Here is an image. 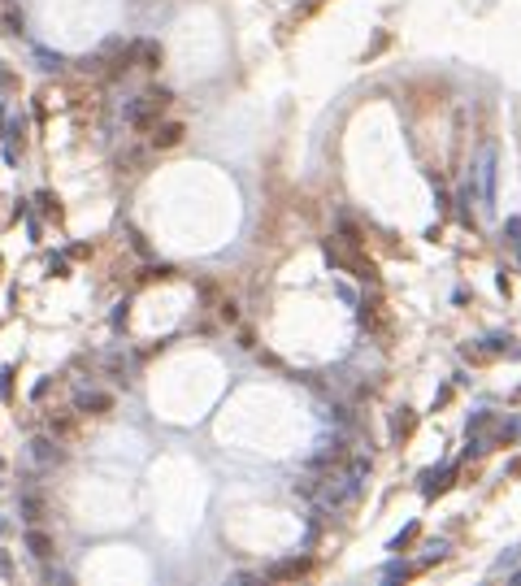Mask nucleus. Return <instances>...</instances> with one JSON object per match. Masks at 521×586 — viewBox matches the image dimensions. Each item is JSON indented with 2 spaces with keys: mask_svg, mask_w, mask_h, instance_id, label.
I'll use <instances>...</instances> for the list:
<instances>
[{
  "mask_svg": "<svg viewBox=\"0 0 521 586\" xmlns=\"http://www.w3.org/2000/svg\"><path fill=\"white\" fill-rule=\"evenodd\" d=\"M166 109H170V91H166V87H152V91H143L139 100L126 104V122H131L135 131H156Z\"/></svg>",
  "mask_w": 521,
  "mask_h": 586,
  "instance_id": "nucleus-1",
  "label": "nucleus"
},
{
  "mask_svg": "<svg viewBox=\"0 0 521 586\" xmlns=\"http://www.w3.org/2000/svg\"><path fill=\"white\" fill-rule=\"evenodd\" d=\"M326 261L330 265H339V270H348L352 278H360V283H378V265L374 261H365V256H356V248L352 243H339V239H326Z\"/></svg>",
  "mask_w": 521,
  "mask_h": 586,
  "instance_id": "nucleus-2",
  "label": "nucleus"
},
{
  "mask_svg": "<svg viewBox=\"0 0 521 586\" xmlns=\"http://www.w3.org/2000/svg\"><path fill=\"white\" fill-rule=\"evenodd\" d=\"M348 460H352V448L343 439H335V443H322V452L308 460V473H339Z\"/></svg>",
  "mask_w": 521,
  "mask_h": 586,
  "instance_id": "nucleus-3",
  "label": "nucleus"
},
{
  "mask_svg": "<svg viewBox=\"0 0 521 586\" xmlns=\"http://www.w3.org/2000/svg\"><path fill=\"white\" fill-rule=\"evenodd\" d=\"M79 417H83L79 408H57V413L48 417V430L57 435L61 443H74V439H79Z\"/></svg>",
  "mask_w": 521,
  "mask_h": 586,
  "instance_id": "nucleus-4",
  "label": "nucleus"
},
{
  "mask_svg": "<svg viewBox=\"0 0 521 586\" xmlns=\"http://www.w3.org/2000/svg\"><path fill=\"white\" fill-rule=\"evenodd\" d=\"M74 408L83 417H109L113 413V395H104V391H79L74 395Z\"/></svg>",
  "mask_w": 521,
  "mask_h": 586,
  "instance_id": "nucleus-5",
  "label": "nucleus"
},
{
  "mask_svg": "<svg viewBox=\"0 0 521 586\" xmlns=\"http://www.w3.org/2000/svg\"><path fill=\"white\" fill-rule=\"evenodd\" d=\"M308 569H313V560H308V556H291V560L270 565V569H265V577H270V582H295V577H304Z\"/></svg>",
  "mask_w": 521,
  "mask_h": 586,
  "instance_id": "nucleus-6",
  "label": "nucleus"
},
{
  "mask_svg": "<svg viewBox=\"0 0 521 586\" xmlns=\"http://www.w3.org/2000/svg\"><path fill=\"white\" fill-rule=\"evenodd\" d=\"M31 456H35L39 465H61V460H66V448H61L57 435H52V439H35V443H31Z\"/></svg>",
  "mask_w": 521,
  "mask_h": 586,
  "instance_id": "nucleus-7",
  "label": "nucleus"
},
{
  "mask_svg": "<svg viewBox=\"0 0 521 586\" xmlns=\"http://www.w3.org/2000/svg\"><path fill=\"white\" fill-rule=\"evenodd\" d=\"M0 122H5V161H18V139H22L18 109H5V113H0Z\"/></svg>",
  "mask_w": 521,
  "mask_h": 586,
  "instance_id": "nucleus-8",
  "label": "nucleus"
},
{
  "mask_svg": "<svg viewBox=\"0 0 521 586\" xmlns=\"http://www.w3.org/2000/svg\"><path fill=\"white\" fill-rule=\"evenodd\" d=\"M135 52H139V70H161V61H166V48L156 39H139Z\"/></svg>",
  "mask_w": 521,
  "mask_h": 586,
  "instance_id": "nucleus-9",
  "label": "nucleus"
},
{
  "mask_svg": "<svg viewBox=\"0 0 521 586\" xmlns=\"http://www.w3.org/2000/svg\"><path fill=\"white\" fill-rule=\"evenodd\" d=\"M48 500L39 495V491H22V517L31 521V525H39V521H48Z\"/></svg>",
  "mask_w": 521,
  "mask_h": 586,
  "instance_id": "nucleus-10",
  "label": "nucleus"
},
{
  "mask_svg": "<svg viewBox=\"0 0 521 586\" xmlns=\"http://www.w3.org/2000/svg\"><path fill=\"white\" fill-rule=\"evenodd\" d=\"M183 122H166V126H156L152 131V148H174V143H183Z\"/></svg>",
  "mask_w": 521,
  "mask_h": 586,
  "instance_id": "nucleus-11",
  "label": "nucleus"
},
{
  "mask_svg": "<svg viewBox=\"0 0 521 586\" xmlns=\"http://www.w3.org/2000/svg\"><path fill=\"white\" fill-rule=\"evenodd\" d=\"M26 552H31L35 560H52V552H57V543H52V539L44 535V530H31V535H26Z\"/></svg>",
  "mask_w": 521,
  "mask_h": 586,
  "instance_id": "nucleus-12",
  "label": "nucleus"
},
{
  "mask_svg": "<svg viewBox=\"0 0 521 586\" xmlns=\"http://www.w3.org/2000/svg\"><path fill=\"white\" fill-rule=\"evenodd\" d=\"M452 478H456V465H452V469H443V473H439V469H435V473H426V487H422V491H426V500H435L439 491H447V487H452Z\"/></svg>",
  "mask_w": 521,
  "mask_h": 586,
  "instance_id": "nucleus-13",
  "label": "nucleus"
},
{
  "mask_svg": "<svg viewBox=\"0 0 521 586\" xmlns=\"http://www.w3.org/2000/svg\"><path fill=\"white\" fill-rule=\"evenodd\" d=\"M413 425H417L413 408H395V417H391V435H395V439H408V435H413Z\"/></svg>",
  "mask_w": 521,
  "mask_h": 586,
  "instance_id": "nucleus-14",
  "label": "nucleus"
},
{
  "mask_svg": "<svg viewBox=\"0 0 521 586\" xmlns=\"http://www.w3.org/2000/svg\"><path fill=\"white\" fill-rule=\"evenodd\" d=\"M0 35H22V14L14 5H0Z\"/></svg>",
  "mask_w": 521,
  "mask_h": 586,
  "instance_id": "nucleus-15",
  "label": "nucleus"
},
{
  "mask_svg": "<svg viewBox=\"0 0 521 586\" xmlns=\"http://www.w3.org/2000/svg\"><path fill=\"white\" fill-rule=\"evenodd\" d=\"M339 235H343V243H352V248L365 243V235H360V226H356L352 218H339Z\"/></svg>",
  "mask_w": 521,
  "mask_h": 586,
  "instance_id": "nucleus-16",
  "label": "nucleus"
},
{
  "mask_svg": "<svg viewBox=\"0 0 521 586\" xmlns=\"http://www.w3.org/2000/svg\"><path fill=\"white\" fill-rule=\"evenodd\" d=\"M35 204H39V208L48 213V218H61V204H57V196H48V191H39V196H35Z\"/></svg>",
  "mask_w": 521,
  "mask_h": 586,
  "instance_id": "nucleus-17",
  "label": "nucleus"
},
{
  "mask_svg": "<svg viewBox=\"0 0 521 586\" xmlns=\"http://www.w3.org/2000/svg\"><path fill=\"white\" fill-rule=\"evenodd\" d=\"M413 539H417V525H408V530H404V535H400V539L391 543V552H404V547H408Z\"/></svg>",
  "mask_w": 521,
  "mask_h": 586,
  "instance_id": "nucleus-18",
  "label": "nucleus"
},
{
  "mask_svg": "<svg viewBox=\"0 0 521 586\" xmlns=\"http://www.w3.org/2000/svg\"><path fill=\"white\" fill-rule=\"evenodd\" d=\"M0 91H14V74L5 66H0Z\"/></svg>",
  "mask_w": 521,
  "mask_h": 586,
  "instance_id": "nucleus-19",
  "label": "nucleus"
}]
</instances>
